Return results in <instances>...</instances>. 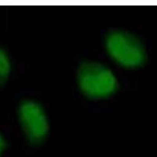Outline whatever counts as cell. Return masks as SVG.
I'll return each mask as SVG.
<instances>
[{"label": "cell", "instance_id": "cell-1", "mask_svg": "<svg viewBox=\"0 0 157 157\" xmlns=\"http://www.w3.org/2000/svg\"><path fill=\"white\" fill-rule=\"evenodd\" d=\"M78 82L82 93L90 98H105L114 93L117 88V80L113 71L93 61H85L79 66Z\"/></svg>", "mask_w": 157, "mask_h": 157}, {"label": "cell", "instance_id": "cell-2", "mask_svg": "<svg viewBox=\"0 0 157 157\" xmlns=\"http://www.w3.org/2000/svg\"><path fill=\"white\" fill-rule=\"evenodd\" d=\"M109 55L120 64L129 68L139 66L144 62L145 53L141 42L133 35L123 31H112L105 39Z\"/></svg>", "mask_w": 157, "mask_h": 157}, {"label": "cell", "instance_id": "cell-3", "mask_svg": "<svg viewBox=\"0 0 157 157\" xmlns=\"http://www.w3.org/2000/svg\"><path fill=\"white\" fill-rule=\"evenodd\" d=\"M19 119L31 142L39 144L48 133V120L42 106L34 101H25L18 110Z\"/></svg>", "mask_w": 157, "mask_h": 157}, {"label": "cell", "instance_id": "cell-4", "mask_svg": "<svg viewBox=\"0 0 157 157\" xmlns=\"http://www.w3.org/2000/svg\"><path fill=\"white\" fill-rule=\"evenodd\" d=\"M10 71V61L8 55L0 48V85L3 83Z\"/></svg>", "mask_w": 157, "mask_h": 157}, {"label": "cell", "instance_id": "cell-5", "mask_svg": "<svg viewBox=\"0 0 157 157\" xmlns=\"http://www.w3.org/2000/svg\"><path fill=\"white\" fill-rule=\"evenodd\" d=\"M6 147V141L4 140L3 137L0 134V155L2 153Z\"/></svg>", "mask_w": 157, "mask_h": 157}]
</instances>
